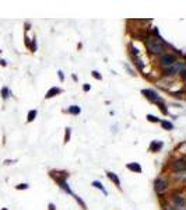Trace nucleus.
<instances>
[{
    "instance_id": "f257e3e1",
    "label": "nucleus",
    "mask_w": 186,
    "mask_h": 210,
    "mask_svg": "<svg viewBox=\"0 0 186 210\" xmlns=\"http://www.w3.org/2000/svg\"><path fill=\"white\" fill-rule=\"evenodd\" d=\"M147 48H148V52L153 53V55H160V53L164 52V45L161 42L155 41L154 38L147 41Z\"/></svg>"
},
{
    "instance_id": "f03ea898",
    "label": "nucleus",
    "mask_w": 186,
    "mask_h": 210,
    "mask_svg": "<svg viewBox=\"0 0 186 210\" xmlns=\"http://www.w3.org/2000/svg\"><path fill=\"white\" fill-rule=\"evenodd\" d=\"M141 94L143 95H146L150 101H153V102H155V104H164V99L161 98V95L157 93V91H154V90L151 88H146V90H141Z\"/></svg>"
},
{
    "instance_id": "7ed1b4c3",
    "label": "nucleus",
    "mask_w": 186,
    "mask_h": 210,
    "mask_svg": "<svg viewBox=\"0 0 186 210\" xmlns=\"http://www.w3.org/2000/svg\"><path fill=\"white\" fill-rule=\"evenodd\" d=\"M168 179L167 178H157L155 181H154V191H155V193L158 195H162L167 189H168Z\"/></svg>"
},
{
    "instance_id": "20e7f679",
    "label": "nucleus",
    "mask_w": 186,
    "mask_h": 210,
    "mask_svg": "<svg viewBox=\"0 0 186 210\" xmlns=\"http://www.w3.org/2000/svg\"><path fill=\"white\" fill-rule=\"evenodd\" d=\"M176 63V57L174 56V55H171V53H164L161 57H160V65L162 67H165V69H168L171 67L172 65H175Z\"/></svg>"
},
{
    "instance_id": "39448f33",
    "label": "nucleus",
    "mask_w": 186,
    "mask_h": 210,
    "mask_svg": "<svg viewBox=\"0 0 186 210\" xmlns=\"http://www.w3.org/2000/svg\"><path fill=\"white\" fill-rule=\"evenodd\" d=\"M172 202H174V209L175 210H186V200L183 199V196L180 195H174L172 196Z\"/></svg>"
},
{
    "instance_id": "423d86ee",
    "label": "nucleus",
    "mask_w": 186,
    "mask_h": 210,
    "mask_svg": "<svg viewBox=\"0 0 186 210\" xmlns=\"http://www.w3.org/2000/svg\"><path fill=\"white\" fill-rule=\"evenodd\" d=\"M183 69H185V63H183V62H178V60H176V63H175V65H172L171 67H168V69L165 70V73H164V74H167V76H168V74L180 73Z\"/></svg>"
},
{
    "instance_id": "0eeeda50",
    "label": "nucleus",
    "mask_w": 186,
    "mask_h": 210,
    "mask_svg": "<svg viewBox=\"0 0 186 210\" xmlns=\"http://www.w3.org/2000/svg\"><path fill=\"white\" fill-rule=\"evenodd\" d=\"M171 168L176 172H180V171L186 170V160L185 158H179V160H175V161L171 164Z\"/></svg>"
},
{
    "instance_id": "6e6552de",
    "label": "nucleus",
    "mask_w": 186,
    "mask_h": 210,
    "mask_svg": "<svg viewBox=\"0 0 186 210\" xmlns=\"http://www.w3.org/2000/svg\"><path fill=\"white\" fill-rule=\"evenodd\" d=\"M106 177L109 178V179H111V181H112V182L118 186V188L121 186V179H119V177H118L115 172H112V171H106Z\"/></svg>"
},
{
    "instance_id": "1a4fd4ad",
    "label": "nucleus",
    "mask_w": 186,
    "mask_h": 210,
    "mask_svg": "<svg viewBox=\"0 0 186 210\" xmlns=\"http://www.w3.org/2000/svg\"><path fill=\"white\" fill-rule=\"evenodd\" d=\"M126 168L130 171H133V172H141L143 168H141V165L138 164V162H129V164H126Z\"/></svg>"
},
{
    "instance_id": "9d476101",
    "label": "nucleus",
    "mask_w": 186,
    "mask_h": 210,
    "mask_svg": "<svg viewBox=\"0 0 186 210\" xmlns=\"http://www.w3.org/2000/svg\"><path fill=\"white\" fill-rule=\"evenodd\" d=\"M162 146H164L162 142H155V140H153V143L150 144V150H151L153 153H158L162 149Z\"/></svg>"
},
{
    "instance_id": "9b49d317",
    "label": "nucleus",
    "mask_w": 186,
    "mask_h": 210,
    "mask_svg": "<svg viewBox=\"0 0 186 210\" xmlns=\"http://www.w3.org/2000/svg\"><path fill=\"white\" fill-rule=\"evenodd\" d=\"M62 93V90L59 88V87H52V88L49 90L48 93H46V95H45V98L46 99H49V98L55 97V95H57V94H60Z\"/></svg>"
},
{
    "instance_id": "f8f14e48",
    "label": "nucleus",
    "mask_w": 186,
    "mask_h": 210,
    "mask_svg": "<svg viewBox=\"0 0 186 210\" xmlns=\"http://www.w3.org/2000/svg\"><path fill=\"white\" fill-rule=\"evenodd\" d=\"M37 115H38V111H37V109L30 111V112H28V116H27V122H32L34 119L37 118Z\"/></svg>"
},
{
    "instance_id": "ddd939ff",
    "label": "nucleus",
    "mask_w": 186,
    "mask_h": 210,
    "mask_svg": "<svg viewBox=\"0 0 186 210\" xmlns=\"http://www.w3.org/2000/svg\"><path fill=\"white\" fill-rule=\"evenodd\" d=\"M67 112L73 113V115H79V113L81 112V109H80V106H77V105H72V106L67 109Z\"/></svg>"
},
{
    "instance_id": "4468645a",
    "label": "nucleus",
    "mask_w": 186,
    "mask_h": 210,
    "mask_svg": "<svg viewBox=\"0 0 186 210\" xmlns=\"http://www.w3.org/2000/svg\"><path fill=\"white\" fill-rule=\"evenodd\" d=\"M161 126L165 130H172L174 129V125H172L169 121H161Z\"/></svg>"
},
{
    "instance_id": "2eb2a0df",
    "label": "nucleus",
    "mask_w": 186,
    "mask_h": 210,
    "mask_svg": "<svg viewBox=\"0 0 186 210\" xmlns=\"http://www.w3.org/2000/svg\"><path fill=\"white\" fill-rule=\"evenodd\" d=\"M0 93H1V98H3V99H7V98L10 97V90H8L7 87H3Z\"/></svg>"
},
{
    "instance_id": "dca6fc26",
    "label": "nucleus",
    "mask_w": 186,
    "mask_h": 210,
    "mask_svg": "<svg viewBox=\"0 0 186 210\" xmlns=\"http://www.w3.org/2000/svg\"><path fill=\"white\" fill-rule=\"evenodd\" d=\"M92 186H95V188H98V189H101V191H102L105 195H108V192L105 191V188L102 186V184H101L99 181H94V182H92Z\"/></svg>"
},
{
    "instance_id": "f3484780",
    "label": "nucleus",
    "mask_w": 186,
    "mask_h": 210,
    "mask_svg": "<svg viewBox=\"0 0 186 210\" xmlns=\"http://www.w3.org/2000/svg\"><path fill=\"white\" fill-rule=\"evenodd\" d=\"M147 121L148 122H154V123H158V122H161L157 116H154V115H151V113H148L147 115Z\"/></svg>"
},
{
    "instance_id": "a211bd4d",
    "label": "nucleus",
    "mask_w": 186,
    "mask_h": 210,
    "mask_svg": "<svg viewBox=\"0 0 186 210\" xmlns=\"http://www.w3.org/2000/svg\"><path fill=\"white\" fill-rule=\"evenodd\" d=\"M59 184H60V186H62V188L65 189V191L67 192V193H72V191H70V188L67 186V184H66V181H59Z\"/></svg>"
},
{
    "instance_id": "6ab92c4d",
    "label": "nucleus",
    "mask_w": 186,
    "mask_h": 210,
    "mask_svg": "<svg viewBox=\"0 0 186 210\" xmlns=\"http://www.w3.org/2000/svg\"><path fill=\"white\" fill-rule=\"evenodd\" d=\"M70 133H72V129L70 128H66V133H65V143H67L70 140Z\"/></svg>"
},
{
    "instance_id": "aec40b11",
    "label": "nucleus",
    "mask_w": 186,
    "mask_h": 210,
    "mask_svg": "<svg viewBox=\"0 0 186 210\" xmlns=\"http://www.w3.org/2000/svg\"><path fill=\"white\" fill-rule=\"evenodd\" d=\"M91 74H92V77L94 79H97V80H102V76L99 74V72H97V70H92L91 72Z\"/></svg>"
},
{
    "instance_id": "412c9836",
    "label": "nucleus",
    "mask_w": 186,
    "mask_h": 210,
    "mask_svg": "<svg viewBox=\"0 0 186 210\" xmlns=\"http://www.w3.org/2000/svg\"><path fill=\"white\" fill-rule=\"evenodd\" d=\"M160 109H161V112L164 113V115H168V113H169V112H168V108H167V105H165V104L160 105Z\"/></svg>"
},
{
    "instance_id": "4be33fe9",
    "label": "nucleus",
    "mask_w": 186,
    "mask_h": 210,
    "mask_svg": "<svg viewBox=\"0 0 186 210\" xmlns=\"http://www.w3.org/2000/svg\"><path fill=\"white\" fill-rule=\"evenodd\" d=\"M30 188V185L28 184H20V185L16 186V189H18V191H23V189H28Z\"/></svg>"
},
{
    "instance_id": "5701e85b",
    "label": "nucleus",
    "mask_w": 186,
    "mask_h": 210,
    "mask_svg": "<svg viewBox=\"0 0 186 210\" xmlns=\"http://www.w3.org/2000/svg\"><path fill=\"white\" fill-rule=\"evenodd\" d=\"M175 177L179 178V179H186V172H185V171H180V172H178Z\"/></svg>"
},
{
    "instance_id": "b1692460",
    "label": "nucleus",
    "mask_w": 186,
    "mask_h": 210,
    "mask_svg": "<svg viewBox=\"0 0 186 210\" xmlns=\"http://www.w3.org/2000/svg\"><path fill=\"white\" fill-rule=\"evenodd\" d=\"M57 76H59V80H60V81L65 80V74H63V72H62V70H57Z\"/></svg>"
},
{
    "instance_id": "393cba45",
    "label": "nucleus",
    "mask_w": 186,
    "mask_h": 210,
    "mask_svg": "<svg viewBox=\"0 0 186 210\" xmlns=\"http://www.w3.org/2000/svg\"><path fill=\"white\" fill-rule=\"evenodd\" d=\"M180 77H182L183 81H186V69H183V70L180 72Z\"/></svg>"
},
{
    "instance_id": "a878e982",
    "label": "nucleus",
    "mask_w": 186,
    "mask_h": 210,
    "mask_svg": "<svg viewBox=\"0 0 186 210\" xmlns=\"http://www.w3.org/2000/svg\"><path fill=\"white\" fill-rule=\"evenodd\" d=\"M90 88H91L90 84H84V86H83V90H84V91H90Z\"/></svg>"
},
{
    "instance_id": "bb28decb",
    "label": "nucleus",
    "mask_w": 186,
    "mask_h": 210,
    "mask_svg": "<svg viewBox=\"0 0 186 210\" xmlns=\"http://www.w3.org/2000/svg\"><path fill=\"white\" fill-rule=\"evenodd\" d=\"M48 209H49V210H56V207H55V204H53V203H49Z\"/></svg>"
},
{
    "instance_id": "cd10ccee",
    "label": "nucleus",
    "mask_w": 186,
    "mask_h": 210,
    "mask_svg": "<svg viewBox=\"0 0 186 210\" xmlns=\"http://www.w3.org/2000/svg\"><path fill=\"white\" fill-rule=\"evenodd\" d=\"M0 65H1V66H6V65H7V62H6L4 59H0Z\"/></svg>"
},
{
    "instance_id": "c85d7f7f",
    "label": "nucleus",
    "mask_w": 186,
    "mask_h": 210,
    "mask_svg": "<svg viewBox=\"0 0 186 210\" xmlns=\"http://www.w3.org/2000/svg\"><path fill=\"white\" fill-rule=\"evenodd\" d=\"M165 209H167V210H175V209H174V207H172V206H167Z\"/></svg>"
},
{
    "instance_id": "c756f323",
    "label": "nucleus",
    "mask_w": 186,
    "mask_h": 210,
    "mask_svg": "<svg viewBox=\"0 0 186 210\" xmlns=\"http://www.w3.org/2000/svg\"><path fill=\"white\" fill-rule=\"evenodd\" d=\"M1 210H7V207H3V209H1Z\"/></svg>"
},
{
    "instance_id": "7c9ffc66",
    "label": "nucleus",
    "mask_w": 186,
    "mask_h": 210,
    "mask_svg": "<svg viewBox=\"0 0 186 210\" xmlns=\"http://www.w3.org/2000/svg\"><path fill=\"white\" fill-rule=\"evenodd\" d=\"M0 53H1V50H0Z\"/></svg>"
}]
</instances>
